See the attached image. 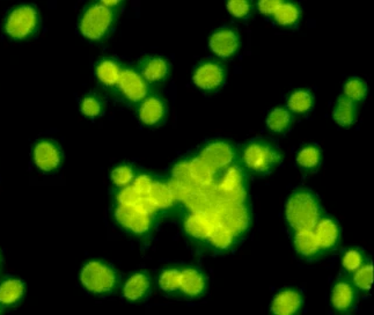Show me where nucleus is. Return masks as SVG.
<instances>
[{
	"mask_svg": "<svg viewBox=\"0 0 374 315\" xmlns=\"http://www.w3.org/2000/svg\"><path fill=\"white\" fill-rule=\"evenodd\" d=\"M217 190L220 195L219 199L244 204L246 192L244 188V174L240 168L231 167L219 182Z\"/></svg>",
	"mask_w": 374,
	"mask_h": 315,
	"instance_id": "1a4fd4ad",
	"label": "nucleus"
},
{
	"mask_svg": "<svg viewBox=\"0 0 374 315\" xmlns=\"http://www.w3.org/2000/svg\"><path fill=\"white\" fill-rule=\"evenodd\" d=\"M206 280L201 271L187 268L181 271L180 290L188 297H198L204 292Z\"/></svg>",
	"mask_w": 374,
	"mask_h": 315,
	"instance_id": "f3484780",
	"label": "nucleus"
},
{
	"mask_svg": "<svg viewBox=\"0 0 374 315\" xmlns=\"http://www.w3.org/2000/svg\"><path fill=\"white\" fill-rule=\"evenodd\" d=\"M191 179L194 181L195 186L198 188L211 187L213 180V170L206 166L203 161L198 159L191 160L188 163Z\"/></svg>",
	"mask_w": 374,
	"mask_h": 315,
	"instance_id": "bb28decb",
	"label": "nucleus"
},
{
	"mask_svg": "<svg viewBox=\"0 0 374 315\" xmlns=\"http://www.w3.org/2000/svg\"><path fill=\"white\" fill-rule=\"evenodd\" d=\"M181 271L177 269L165 270L159 277V285L166 292H174L180 289Z\"/></svg>",
	"mask_w": 374,
	"mask_h": 315,
	"instance_id": "72a5a7b5",
	"label": "nucleus"
},
{
	"mask_svg": "<svg viewBox=\"0 0 374 315\" xmlns=\"http://www.w3.org/2000/svg\"><path fill=\"white\" fill-rule=\"evenodd\" d=\"M282 1H277V0H261L258 3V10L267 15H274L275 12L277 11L279 5Z\"/></svg>",
	"mask_w": 374,
	"mask_h": 315,
	"instance_id": "a19ab883",
	"label": "nucleus"
},
{
	"mask_svg": "<svg viewBox=\"0 0 374 315\" xmlns=\"http://www.w3.org/2000/svg\"><path fill=\"white\" fill-rule=\"evenodd\" d=\"M372 282H373V267L371 263L360 267L353 276V283L360 290H370Z\"/></svg>",
	"mask_w": 374,
	"mask_h": 315,
	"instance_id": "f704fd0d",
	"label": "nucleus"
},
{
	"mask_svg": "<svg viewBox=\"0 0 374 315\" xmlns=\"http://www.w3.org/2000/svg\"><path fill=\"white\" fill-rule=\"evenodd\" d=\"M303 306V297L298 291L287 289L279 292L271 304V312L275 315H294Z\"/></svg>",
	"mask_w": 374,
	"mask_h": 315,
	"instance_id": "2eb2a0df",
	"label": "nucleus"
},
{
	"mask_svg": "<svg viewBox=\"0 0 374 315\" xmlns=\"http://www.w3.org/2000/svg\"><path fill=\"white\" fill-rule=\"evenodd\" d=\"M112 180L117 187H127L134 180V170L127 165H120L112 172Z\"/></svg>",
	"mask_w": 374,
	"mask_h": 315,
	"instance_id": "c9c22d12",
	"label": "nucleus"
},
{
	"mask_svg": "<svg viewBox=\"0 0 374 315\" xmlns=\"http://www.w3.org/2000/svg\"><path fill=\"white\" fill-rule=\"evenodd\" d=\"M101 4L105 5L106 8H112L113 6L118 5V1H116V0H110V1H108V0H103V1H101Z\"/></svg>",
	"mask_w": 374,
	"mask_h": 315,
	"instance_id": "79ce46f5",
	"label": "nucleus"
},
{
	"mask_svg": "<svg viewBox=\"0 0 374 315\" xmlns=\"http://www.w3.org/2000/svg\"><path fill=\"white\" fill-rule=\"evenodd\" d=\"M234 158L235 151L233 146L231 145L230 143L218 141L205 146L198 159L215 172L219 168L230 166L231 163H233Z\"/></svg>",
	"mask_w": 374,
	"mask_h": 315,
	"instance_id": "6e6552de",
	"label": "nucleus"
},
{
	"mask_svg": "<svg viewBox=\"0 0 374 315\" xmlns=\"http://www.w3.org/2000/svg\"><path fill=\"white\" fill-rule=\"evenodd\" d=\"M315 237L321 249L335 247L339 240V227L332 218H321L314 227Z\"/></svg>",
	"mask_w": 374,
	"mask_h": 315,
	"instance_id": "dca6fc26",
	"label": "nucleus"
},
{
	"mask_svg": "<svg viewBox=\"0 0 374 315\" xmlns=\"http://www.w3.org/2000/svg\"><path fill=\"white\" fill-rule=\"evenodd\" d=\"M37 24L39 15L36 8L28 5H22L10 13L5 24V30L13 39H26L35 32Z\"/></svg>",
	"mask_w": 374,
	"mask_h": 315,
	"instance_id": "423d86ee",
	"label": "nucleus"
},
{
	"mask_svg": "<svg viewBox=\"0 0 374 315\" xmlns=\"http://www.w3.org/2000/svg\"><path fill=\"white\" fill-rule=\"evenodd\" d=\"M366 84L359 78L350 79L344 86V94L346 98L351 100L353 102L362 101L366 96Z\"/></svg>",
	"mask_w": 374,
	"mask_h": 315,
	"instance_id": "473e14b6",
	"label": "nucleus"
},
{
	"mask_svg": "<svg viewBox=\"0 0 374 315\" xmlns=\"http://www.w3.org/2000/svg\"><path fill=\"white\" fill-rule=\"evenodd\" d=\"M212 210L218 216L219 222L235 235L247 230L251 223L249 215L244 204L230 202L225 199H217Z\"/></svg>",
	"mask_w": 374,
	"mask_h": 315,
	"instance_id": "39448f33",
	"label": "nucleus"
},
{
	"mask_svg": "<svg viewBox=\"0 0 374 315\" xmlns=\"http://www.w3.org/2000/svg\"><path fill=\"white\" fill-rule=\"evenodd\" d=\"M34 163L39 170L50 172L60 166L62 156L58 146L50 141H41L34 147Z\"/></svg>",
	"mask_w": 374,
	"mask_h": 315,
	"instance_id": "4468645a",
	"label": "nucleus"
},
{
	"mask_svg": "<svg viewBox=\"0 0 374 315\" xmlns=\"http://www.w3.org/2000/svg\"><path fill=\"white\" fill-rule=\"evenodd\" d=\"M80 280L92 294H108L116 287L117 275L112 267L103 261H89L82 268Z\"/></svg>",
	"mask_w": 374,
	"mask_h": 315,
	"instance_id": "f03ea898",
	"label": "nucleus"
},
{
	"mask_svg": "<svg viewBox=\"0 0 374 315\" xmlns=\"http://www.w3.org/2000/svg\"><path fill=\"white\" fill-rule=\"evenodd\" d=\"M291 123V115L285 108H276L269 114L267 124L272 132H283L289 128Z\"/></svg>",
	"mask_w": 374,
	"mask_h": 315,
	"instance_id": "2f4dec72",
	"label": "nucleus"
},
{
	"mask_svg": "<svg viewBox=\"0 0 374 315\" xmlns=\"http://www.w3.org/2000/svg\"><path fill=\"white\" fill-rule=\"evenodd\" d=\"M355 298L353 285L346 280H339L332 290V304L336 311L348 312L353 307Z\"/></svg>",
	"mask_w": 374,
	"mask_h": 315,
	"instance_id": "aec40b11",
	"label": "nucleus"
},
{
	"mask_svg": "<svg viewBox=\"0 0 374 315\" xmlns=\"http://www.w3.org/2000/svg\"><path fill=\"white\" fill-rule=\"evenodd\" d=\"M153 180L148 175H139L134 180V183L131 184V188L139 196H148L151 189H152Z\"/></svg>",
	"mask_w": 374,
	"mask_h": 315,
	"instance_id": "58836bf2",
	"label": "nucleus"
},
{
	"mask_svg": "<svg viewBox=\"0 0 374 315\" xmlns=\"http://www.w3.org/2000/svg\"><path fill=\"white\" fill-rule=\"evenodd\" d=\"M114 22V13L101 3L89 6L82 15L80 32L89 39H101L109 32Z\"/></svg>",
	"mask_w": 374,
	"mask_h": 315,
	"instance_id": "7ed1b4c3",
	"label": "nucleus"
},
{
	"mask_svg": "<svg viewBox=\"0 0 374 315\" xmlns=\"http://www.w3.org/2000/svg\"><path fill=\"white\" fill-rule=\"evenodd\" d=\"M96 77L103 85L115 86L120 80L121 70L120 64L110 58H103L100 60L99 64L96 65Z\"/></svg>",
	"mask_w": 374,
	"mask_h": 315,
	"instance_id": "b1692460",
	"label": "nucleus"
},
{
	"mask_svg": "<svg viewBox=\"0 0 374 315\" xmlns=\"http://www.w3.org/2000/svg\"><path fill=\"white\" fill-rule=\"evenodd\" d=\"M25 294V284L18 278H8L0 283V304L13 306L21 300Z\"/></svg>",
	"mask_w": 374,
	"mask_h": 315,
	"instance_id": "4be33fe9",
	"label": "nucleus"
},
{
	"mask_svg": "<svg viewBox=\"0 0 374 315\" xmlns=\"http://www.w3.org/2000/svg\"><path fill=\"white\" fill-rule=\"evenodd\" d=\"M115 218L121 226L139 235L148 233L152 227V216L141 213L134 206L120 204L115 210Z\"/></svg>",
	"mask_w": 374,
	"mask_h": 315,
	"instance_id": "0eeeda50",
	"label": "nucleus"
},
{
	"mask_svg": "<svg viewBox=\"0 0 374 315\" xmlns=\"http://www.w3.org/2000/svg\"><path fill=\"white\" fill-rule=\"evenodd\" d=\"M168 72V63L160 57H150L141 65V77L148 82H160L166 78Z\"/></svg>",
	"mask_w": 374,
	"mask_h": 315,
	"instance_id": "412c9836",
	"label": "nucleus"
},
{
	"mask_svg": "<svg viewBox=\"0 0 374 315\" xmlns=\"http://www.w3.org/2000/svg\"><path fill=\"white\" fill-rule=\"evenodd\" d=\"M342 263L344 269L348 270L349 273H355L363 266L364 256L362 251L358 249L346 251V254L343 255Z\"/></svg>",
	"mask_w": 374,
	"mask_h": 315,
	"instance_id": "e433bc0d",
	"label": "nucleus"
},
{
	"mask_svg": "<svg viewBox=\"0 0 374 315\" xmlns=\"http://www.w3.org/2000/svg\"><path fill=\"white\" fill-rule=\"evenodd\" d=\"M166 114V107L163 100L158 96H150L141 103L139 117L141 122L148 125H156L163 120Z\"/></svg>",
	"mask_w": 374,
	"mask_h": 315,
	"instance_id": "a211bd4d",
	"label": "nucleus"
},
{
	"mask_svg": "<svg viewBox=\"0 0 374 315\" xmlns=\"http://www.w3.org/2000/svg\"><path fill=\"white\" fill-rule=\"evenodd\" d=\"M219 218L213 210L202 211V213H193L187 217L184 222V228L190 237L205 240L211 235L212 231L218 224Z\"/></svg>",
	"mask_w": 374,
	"mask_h": 315,
	"instance_id": "9d476101",
	"label": "nucleus"
},
{
	"mask_svg": "<svg viewBox=\"0 0 374 315\" xmlns=\"http://www.w3.org/2000/svg\"><path fill=\"white\" fill-rule=\"evenodd\" d=\"M282 159L275 146L265 141H255L248 144L244 151V161L248 168L258 173L272 170Z\"/></svg>",
	"mask_w": 374,
	"mask_h": 315,
	"instance_id": "20e7f679",
	"label": "nucleus"
},
{
	"mask_svg": "<svg viewBox=\"0 0 374 315\" xmlns=\"http://www.w3.org/2000/svg\"><path fill=\"white\" fill-rule=\"evenodd\" d=\"M80 109L85 116L96 117L103 111V102L96 96H87L82 100Z\"/></svg>",
	"mask_w": 374,
	"mask_h": 315,
	"instance_id": "4c0bfd02",
	"label": "nucleus"
},
{
	"mask_svg": "<svg viewBox=\"0 0 374 315\" xmlns=\"http://www.w3.org/2000/svg\"><path fill=\"white\" fill-rule=\"evenodd\" d=\"M225 79V70L215 62H205L194 73V82L199 89L213 91L222 86Z\"/></svg>",
	"mask_w": 374,
	"mask_h": 315,
	"instance_id": "f8f14e48",
	"label": "nucleus"
},
{
	"mask_svg": "<svg viewBox=\"0 0 374 315\" xmlns=\"http://www.w3.org/2000/svg\"><path fill=\"white\" fill-rule=\"evenodd\" d=\"M235 237L237 235L232 231L229 230L226 226H224L222 224L219 223L212 231L208 240H210L212 246L215 249L226 251V249H230L233 246Z\"/></svg>",
	"mask_w": 374,
	"mask_h": 315,
	"instance_id": "cd10ccee",
	"label": "nucleus"
},
{
	"mask_svg": "<svg viewBox=\"0 0 374 315\" xmlns=\"http://www.w3.org/2000/svg\"><path fill=\"white\" fill-rule=\"evenodd\" d=\"M157 209H168L175 202L170 184L153 182L152 189L148 196Z\"/></svg>",
	"mask_w": 374,
	"mask_h": 315,
	"instance_id": "393cba45",
	"label": "nucleus"
},
{
	"mask_svg": "<svg viewBox=\"0 0 374 315\" xmlns=\"http://www.w3.org/2000/svg\"><path fill=\"white\" fill-rule=\"evenodd\" d=\"M294 247L304 258H313L321 249L313 231H299L294 235Z\"/></svg>",
	"mask_w": 374,
	"mask_h": 315,
	"instance_id": "5701e85b",
	"label": "nucleus"
},
{
	"mask_svg": "<svg viewBox=\"0 0 374 315\" xmlns=\"http://www.w3.org/2000/svg\"><path fill=\"white\" fill-rule=\"evenodd\" d=\"M296 161L303 168L314 170L321 163V151L317 146H305L298 154Z\"/></svg>",
	"mask_w": 374,
	"mask_h": 315,
	"instance_id": "7c9ffc66",
	"label": "nucleus"
},
{
	"mask_svg": "<svg viewBox=\"0 0 374 315\" xmlns=\"http://www.w3.org/2000/svg\"><path fill=\"white\" fill-rule=\"evenodd\" d=\"M227 8L231 15H233L237 18H244L251 13V5L246 0H232L229 1Z\"/></svg>",
	"mask_w": 374,
	"mask_h": 315,
	"instance_id": "ea45409f",
	"label": "nucleus"
},
{
	"mask_svg": "<svg viewBox=\"0 0 374 315\" xmlns=\"http://www.w3.org/2000/svg\"><path fill=\"white\" fill-rule=\"evenodd\" d=\"M117 85L122 94L132 102H139L148 96L146 82L134 70H122Z\"/></svg>",
	"mask_w": 374,
	"mask_h": 315,
	"instance_id": "ddd939ff",
	"label": "nucleus"
},
{
	"mask_svg": "<svg viewBox=\"0 0 374 315\" xmlns=\"http://www.w3.org/2000/svg\"><path fill=\"white\" fill-rule=\"evenodd\" d=\"M286 219L296 232L313 231L321 219L322 210L319 199L308 189H299L290 196L286 203Z\"/></svg>",
	"mask_w": 374,
	"mask_h": 315,
	"instance_id": "f257e3e1",
	"label": "nucleus"
},
{
	"mask_svg": "<svg viewBox=\"0 0 374 315\" xmlns=\"http://www.w3.org/2000/svg\"><path fill=\"white\" fill-rule=\"evenodd\" d=\"M151 287L150 277L145 273H137L127 280L123 287L124 297L127 300H141L146 296Z\"/></svg>",
	"mask_w": 374,
	"mask_h": 315,
	"instance_id": "6ab92c4d",
	"label": "nucleus"
},
{
	"mask_svg": "<svg viewBox=\"0 0 374 315\" xmlns=\"http://www.w3.org/2000/svg\"><path fill=\"white\" fill-rule=\"evenodd\" d=\"M239 46H240L239 34L233 28H229V27L219 29L213 33V35L210 39V48L212 51L222 58L233 56L239 49Z\"/></svg>",
	"mask_w": 374,
	"mask_h": 315,
	"instance_id": "9b49d317",
	"label": "nucleus"
},
{
	"mask_svg": "<svg viewBox=\"0 0 374 315\" xmlns=\"http://www.w3.org/2000/svg\"><path fill=\"white\" fill-rule=\"evenodd\" d=\"M357 116L356 103L348 99L346 96H341L336 103L334 110V118L342 127H350L355 123Z\"/></svg>",
	"mask_w": 374,
	"mask_h": 315,
	"instance_id": "a878e982",
	"label": "nucleus"
},
{
	"mask_svg": "<svg viewBox=\"0 0 374 315\" xmlns=\"http://www.w3.org/2000/svg\"><path fill=\"white\" fill-rule=\"evenodd\" d=\"M301 15V8L294 3H280L274 17L279 25L293 26L299 21Z\"/></svg>",
	"mask_w": 374,
	"mask_h": 315,
	"instance_id": "c85d7f7f",
	"label": "nucleus"
},
{
	"mask_svg": "<svg viewBox=\"0 0 374 315\" xmlns=\"http://www.w3.org/2000/svg\"><path fill=\"white\" fill-rule=\"evenodd\" d=\"M313 105H314L313 96L310 91H306V89H298L290 96V109L294 113H308V110L312 109Z\"/></svg>",
	"mask_w": 374,
	"mask_h": 315,
	"instance_id": "c756f323",
	"label": "nucleus"
}]
</instances>
